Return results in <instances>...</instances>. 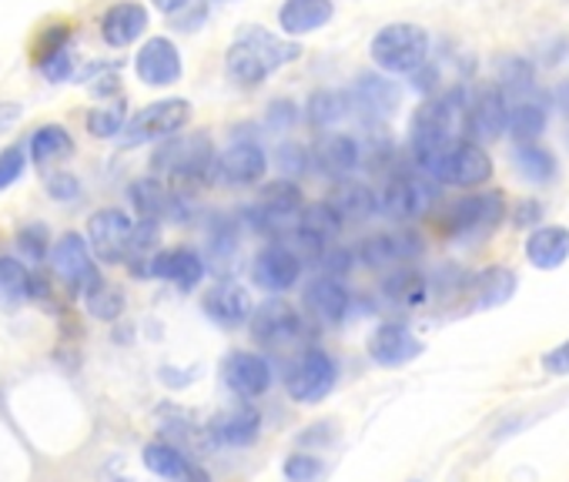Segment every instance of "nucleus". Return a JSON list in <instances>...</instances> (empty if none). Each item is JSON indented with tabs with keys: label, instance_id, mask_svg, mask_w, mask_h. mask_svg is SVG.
Listing matches in <instances>:
<instances>
[{
	"label": "nucleus",
	"instance_id": "obj_1",
	"mask_svg": "<svg viewBox=\"0 0 569 482\" xmlns=\"http://www.w3.org/2000/svg\"><path fill=\"white\" fill-rule=\"evenodd\" d=\"M302 58V48L296 41H284L268 34L264 28H244L224 58L228 78L241 88H254L264 78H271L274 71H281L284 64H292Z\"/></svg>",
	"mask_w": 569,
	"mask_h": 482
},
{
	"label": "nucleus",
	"instance_id": "obj_2",
	"mask_svg": "<svg viewBox=\"0 0 569 482\" xmlns=\"http://www.w3.org/2000/svg\"><path fill=\"white\" fill-rule=\"evenodd\" d=\"M462 118V91H449L442 98H429L409 124V144L416 161L422 164L426 158H432L436 151H442L446 144L456 141V128Z\"/></svg>",
	"mask_w": 569,
	"mask_h": 482
},
{
	"label": "nucleus",
	"instance_id": "obj_3",
	"mask_svg": "<svg viewBox=\"0 0 569 482\" xmlns=\"http://www.w3.org/2000/svg\"><path fill=\"white\" fill-rule=\"evenodd\" d=\"M422 168L432 181L456 184V188H476L492 178V158L486 154V148H479L476 141H459V138L446 144L442 151H436L432 158H426Z\"/></svg>",
	"mask_w": 569,
	"mask_h": 482
},
{
	"label": "nucleus",
	"instance_id": "obj_4",
	"mask_svg": "<svg viewBox=\"0 0 569 482\" xmlns=\"http://www.w3.org/2000/svg\"><path fill=\"white\" fill-rule=\"evenodd\" d=\"M429 58V34L419 24H389L372 38V61L386 74H419Z\"/></svg>",
	"mask_w": 569,
	"mask_h": 482
},
{
	"label": "nucleus",
	"instance_id": "obj_5",
	"mask_svg": "<svg viewBox=\"0 0 569 482\" xmlns=\"http://www.w3.org/2000/svg\"><path fill=\"white\" fill-rule=\"evenodd\" d=\"M214 161L218 158L208 134H174L154 151L151 168L174 181H198L214 168Z\"/></svg>",
	"mask_w": 569,
	"mask_h": 482
},
{
	"label": "nucleus",
	"instance_id": "obj_6",
	"mask_svg": "<svg viewBox=\"0 0 569 482\" xmlns=\"http://www.w3.org/2000/svg\"><path fill=\"white\" fill-rule=\"evenodd\" d=\"M506 214V201L499 191H479V194H466L459 201H452L446 208V214L439 218V228L452 238H469V234H482L492 231Z\"/></svg>",
	"mask_w": 569,
	"mask_h": 482
},
{
	"label": "nucleus",
	"instance_id": "obj_7",
	"mask_svg": "<svg viewBox=\"0 0 569 482\" xmlns=\"http://www.w3.org/2000/svg\"><path fill=\"white\" fill-rule=\"evenodd\" d=\"M188 121H191V104L188 101H181V98L154 101V104L141 108L128 121V128L121 134V144L138 148V144H148V141H158V138H174Z\"/></svg>",
	"mask_w": 569,
	"mask_h": 482
},
{
	"label": "nucleus",
	"instance_id": "obj_8",
	"mask_svg": "<svg viewBox=\"0 0 569 482\" xmlns=\"http://www.w3.org/2000/svg\"><path fill=\"white\" fill-rule=\"evenodd\" d=\"M51 265H54V275L74 292V295H88L101 285V275L94 269V259H91V245L78 234V231H68L58 238V245L51 252Z\"/></svg>",
	"mask_w": 569,
	"mask_h": 482
},
{
	"label": "nucleus",
	"instance_id": "obj_9",
	"mask_svg": "<svg viewBox=\"0 0 569 482\" xmlns=\"http://www.w3.org/2000/svg\"><path fill=\"white\" fill-rule=\"evenodd\" d=\"M131 238H134V221L121 208H101L88 221V245L108 265H118L131 255Z\"/></svg>",
	"mask_w": 569,
	"mask_h": 482
},
{
	"label": "nucleus",
	"instance_id": "obj_10",
	"mask_svg": "<svg viewBox=\"0 0 569 482\" xmlns=\"http://www.w3.org/2000/svg\"><path fill=\"white\" fill-rule=\"evenodd\" d=\"M432 204H436V184L426 178H416V174L392 178L379 194V211L396 221H416V218L429 214Z\"/></svg>",
	"mask_w": 569,
	"mask_h": 482
},
{
	"label": "nucleus",
	"instance_id": "obj_11",
	"mask_svg": "<svg viewBox=\"0 0 569 482\" xmlns=\"http://www.w3.org/2000/svg\"><path fill=\"white\" fill-rule=\"evenodd\" d=\"M336 375H339V372H336L332 355L322 352V349H309V352L292 365V372H289V395H292L296 402L312 405V402L326 399V395L336 389Z\"/></svg>",
	"mask_w": 569,
	"mask_h": 482
},
{
	"label": "nucleus",
	"instance_id": "obj_12",
	"mask_svg": "<svg viewBox=\"0 0 569 482\" xmlns=\"http://www.w3.org/2000/svg\"><path fill=\"white\" fill-rule=\"evenodd\" d=\"M251 275L264 292H289L302 275V259L289 245H264L251 265Z\"/></svg>",
	"mask_w": 569,
	"mask_h": 482
},
{
	"label": "nucleus",
	"instance_id": "obj_13",
	"mask_svg": "<svg viewBox=\"0 0 569 482\" xmlns=\"http://www.w3.org/2000/svg\"><path fill=\"white\" fill-rule=\"evenodd\" d=\"M251 335H254V342H261L268 349L271 345H289V342H296L302 335V319H299V312L292 305H284L281 299H271L254 312Z\"/></svg>",
	"mask_w": 569,
	"mask_h": 482
},
{
	"label": "nucleus",
	"instance_id": "obj_14",
	"mask_svg": "<svg viewBox=\"0 0 569 482\" xmlns=\"http://www.w3.org/2000/svg\"><path fill=\"white\" fill-rule=\"evenodd\" d=\"M134 71L144 84L151 88H168L181 78V54L174 48V41L168 38H151L141 44L138 58H134Z\"/></svg>",
	"mask_w": 569,
	"mask_h": 482
},
{
	"label": "nucleus",
	"instance_id": "obj_15",
	"mask_svg": "<svg viewBox=\"0 0 569 482\" xmlns=\"http://www.w3.org/2000/svg\"><path fill=\"white\" fill-rule=\"evenodd\" d=\"M221 375H224V385L241 399H254L271 389V365L258 352H231L224 359Z\"/></svg>",
	"mask_w": 569,
	"mask_h": 482
},
{
	"label": "nucleus",
	"instance_id": "obj_16",
	"mask_svg": "<svg viewBox=\"0 0 569 482\" xmlns=\"http://www.w3.org/2000/svg\"><path fill=\"white\" fill-rule=\"evenodd\" d=\"M148 275L168 279V282H174L181 292H191V289H198V282L204 279V262H201V255L191 252V249H168V252H158V255L148 262Z\"/></svg>",
	"mask_w": 569,
	"mask_h": 482
},
{
	"label": "nucleus",
	"instance_id": "obj_17",
	"mask_svg": "<svg viewBox=\"0 0 569 482\" xmlns=\"http://www.w3.org/2000/svg\"><path fill=\"white\" fill-rule=\"evenodd\" d=\"M422 352V342L399 322H386L369 339V355L379 365H406Z\"/></svg>",
	"mask_w": 569,
	"mask_h": 482
},
{
	"label": "nucleus",
	"instance_id": "obj_18",
	"mask_svg": "<svg viewBox=\"0 0 569 482\" xmlns=\"http://www.w3.org/2000/svg\"><path fill=\"white\" fill-rule=\"evenodd\" d=\"M208 429H211V439L221 445H251L261 432V415L254 405L238 402V405L218 412Z\"/></svg>",
	"mask_w": 569,
	"mask_h": 482
},
{
	"label": "nucleus",
	"instance_id": "obj_19",
	"mask_svg": "<svg viewBox=\"0 0 569 482\" xmlns=\"http://www.w3.org/2000/svg\"><path fill=\"white\" fill-rule=\"evenodd\" d=\"M214 171L228 181V184H254L264 171H268V158L258 144L251 141H234L218 161Z\"/></svg>",
	"mask_w": 569,
	"mask_h": 482
},
{
	"label": "nucleus",
	"instance_id": "obj_20",
	"mask_svg": "<svg viewBox=\"0 0 569 482\" xmlns=\"http://www.w3.org/2000/svg\"><path fill=\"white\" fill-rule=\"evenodd\" d=\"M144 465L154 472V475H161V479H168V482H208V472L201 469V465H194L181 449H174V445H168V442H151V445H144Z\"/></svg>",
	"mask_w": 569,
	"mask_h": 482
},
{
	"label": "nucleus",
	"instance_id": "obj_21",
	"mask_svg": "<svg viewBox=\"0 0 569 482\" xmlns=\"http://www.w3.org/2000/svg\"><path fill=\"white\" fill-rule=\"evenodd\" d=\"M302 218V191L292 181H271L261 191V204H258V218H251L254 224H284Z\"/></svg>",
	"mask_w": 569,
	"mask_h": 482
},
{
	"label": "nucleus",
	"instance_id": "obj_22",
	"mask_svg": "<svg viewBox=\"0 0 569 482\" xmlns=\"http://www.w3.org/2000/svg\"><path fill=\"white\" fill-rule=\"evenodd\" d=\"M312 158H316L319 171H326L332 178H349L362 161V148L352 134H322L316 141Z\"/></svg>",
	"mask_w": 569,
	"mask_h": 482
},
{
	"label": "nucleus",
	"instance_id": "obj_23",
	"mask_svg": "<svg viewBox=\"0 0 569 482\" xmlns=\"http://www.w3.org/2000/svg\"><path fill=\"white\" fill-rule=\"evenodd\" d=\"M336 14L332 0H284L281 11H278V24L284 34H312L319 28H326Z\"/></svg>",
	"mask_w": 569,
	"mask_h": 482
},
{
	"label": "nucleus",
	"instance_id": "obj_24",
	"mask_svg": "<svg viewBox=\"0 0 569 482\" xmlns=\"http://www.w3.org/2000/svg\"><path fill=\"white\" fill-rule=\"evenodd\" d=\"M422 252V241L419 234L412 231H396V234H372L362 241V262L379 269V265H389V262H402V259H416Z\"/></svg>",
	"mask_w": 569,
	"mask_h": 482
},
{
	"label": "nucleus",
	"instance_id": "obj_25",
	"mask_svg": "<svg viewBox=\"0 0 569 482\" xmlns=\"http://www.w3.org/2000/svg\"><path fill=\"white\" fill-rule=\"evenodd\" d=\"M131 204L138 208L141 218L158 221V218H184V204L178 194H171L158 178H141L131 184Z\"/></svg>",
	"mask_w": 569,
	"mask_h": 482
},
{
	"label": "nucleus",
	"instance_id": "obj_26",
	"mask_svg": "<svg viewBox=\"0 0 569 482\" xmlns=\"http://www.w3.org/2000/svg\"><path fill=\"white\" fill-rule=\"evenodd\" d=\"M349 302L352 299H349L346 285L332 275H322L306 289V309L326 325H339L349 312Z\"/></svg>",
	"mask_w": 569,
	"mask_h": 482
},
{
	"label": "nucleus",
	"instance_id": "obj_27",
	"mask_svg": "<svg viewBox=\"0 0 569 482\" xmlns=\"http://www.w3.org/2000/svg\"><path fill=\"white\" fill-rule=\"evenodd\" d=\"M339 231H342V218H339V211H336L332 204H326V201L309 204V208L302 211L299 224H296L299 241H302L306 249H312V252H326V249H329V241H332Z\"/></svg>",
	"mask_w": 569,
	"mask_h": 482
},
{
	"label": "nucleus",
	"instance_id": "obj_28",
	"mask_svg": "<svg viewBox=\"0 0 569 482\" xmlns=\"http://www.w3.org/2000/svg\"><path fill=\"white\" fill-rule=\"evenodd\" d=\"M526 259L542 272L559 269L569 259V228H562V224L536 228L526 241Z\"/></svg>",
	"mask_w": 569,
	"mask_h": 482
},
{
	"label": "nucleus",
	"instance_id": "obj_29",
	"mask_svg": "<svg viewBox=\"0 0 569 482\" xmlns=\"http://www.w3.org/2000/svg\"><path fill=\"white\" fill-rule=\"evenodd\" d=\"M148 28V11L134 0H124V4H114L104 21H101V38L111 44V48H128L134 44Z\"/></svg>",
	"mask_w": 569,
	"mask_h": 482
},
{
	"label": "nucleus",
	"instance_id": "obj_30",
	"mask_svg": "<svg viewBox=\"0 0 569 482\" xmlns=\"http://www.w3.org/2000/svg\"><path fill=\"white\" fill-rule=\"evenodd\" d=\"M509 121V104H506V94L502 88H492L486 91L466 114V131L476 138V141H489L496 138Z\"/></svg>",
	"mask_w": 569,
	"mask_h": 482
},
{
	"label": "nucleus",
	"instance_id": "obj_31",
	"mask_svg": "<svg viewBox=\"0 0 569 482\" xmlns=\"http://www.w3.org/2000/svg\"><path fill=\"white\" fill-rule=\"evenodd\" d=\"M204 312L221 325H241L251 315V295L238 282H221L204 295Z\"/></svg>",
	"mask_w": 569,
	"mask_h": 482
},
{
	"label": "nucleus",
	"instance_id": "obj_32",
	"mask_svg": "<svg viewBox=\"0 0 569 482\" xmlns=\"http://www.w3.org/2000/svg\"><path fill=\"white\" fill-rule=\"evenodd\" d=\"M349 101L359 104L366 114H376V118H379V114H392V108L399 104V88H396L392 81L379 78V74H362V78L352 84Z\"/></svg>",
	"mask_w": 569,
	"mask_h": 482
},
{
	"label": "nucleus",
	"instance_id": "obj_33",
	"mask_svg": "<svg viewBox=\"0 0 569 482\" xmlns=\"http://www.w3.org/2000/svg\"><path fill=\"white\" fill-rule=\"evenodd\" d=\"M31 295H34L31 272L18 259H11V255L0 259V309H4V312H18L21 305L31 302Z\"/></svg>",
	"mask_w": 569,
	"mask_h": 482
},
{
	"label": "nucleus",
	"instance_id": "obj_34",
	"mask_svg": "<svg viewBox=\"0 0 569 482\" xmlns=\"http://www.w3.org/2000/svg\"><path fill=\"white\" fill-rule=\"evenodd\" d=\"M329 204L339 211L342 221H366L379 211V194L359 181H342Z\"/></svg>",
	"mask_w": 569,
	"mask_h": 482
},
{
	"label": "nucleus",
	"instance_id": "obj_35",
	"mask_svg": "<svg viewBox=\"0 0 569 482\" xmlns=\"http://www.w3.org/2000/svg\"><path fill=\"white\" fill-rule=\"evenodd\" d=\"M516 272H509L506 265H489L479 279H476V305L479 309H496V305H502V302H509L512 299V292H516Z\"/></svg>",
	"mask_w": 569,
	"mask_h": 482
},
{
	"label": "nucleus",
	"instance_id": "obj_36",
	"mask_svg": "<svg viewBox=\"0 0 569 482\" xmlns=\"http://www.w3.org/2000/svg\"><path fill=\"white\" fill-rule=\"evenodd\" d=\"M542 128H546V108H539L536 101H519L509 108L506 131L516 144H536Z\"/></svg>",
	"mask_w": 569,
	"mask_h": 482
},
{
	"label": "nucleus",
	"instance_id": "obj_37",
	"mask_svg": "<svg viewBox=\"0 0 569 482\" xmlns=\"http://www.w3.org/2000/svg\"><path fill=\"white\" fill-rule=\"evenodd\" d=\"M71 151H74V141H71V134L61 124H44L31 138V158L41 168L51 164V161H58V158H68Z\"/></svg>",
	"mask_w": 569,
	"mask_h": 482
},
{
	"label": "nucleus",
	"instance_id": "obj_38",
	"mask_svg": "<svg viewBox=\"0 0 569 482\" xmlns=\"http://www.w3.org/2000/svg\"><path fill=\"white\" fill-rule=\"evenodd\" d=\"M382 289H386L389 302L406 305V309H416V305H422L429 299V282L419 272H412V269H399L396 275L386 279Z\"/></svg>",
	"mask_w": 569,
	"mask_h": 482
},
{
	"label": "nucleus",
	"instance_id": "obj_39",
	"mask_svg": "<svg viewBox=\"0 0 569 482\" xmlns=\"http://www.w3.org/2000/svg\"><path fill=\"white\" fill-rule=\"evenodd\" d=\"M512 161H516V171L532 184H546L556 174V158L539 144H519Z\"/></svg>",
	"mask_w": 569,
	"mask_h": 482
},
{
	"label": "nucleus",
	"instance_id": "obj_40",
	"mask_svg": "<svg viewBox=\"0 0 569 482\" xmlns=\"http://www.w3.org/2000/svg\"><path fill=\"white\" fill-rule=\"evenodd\" d=\"M349 94H339V91H316L306 104V114L316 128H326V124H336L346 108H349Z\"/></svg>",
	"mask_w": 569,
	"mask_h": 482
},
{
	"label": "nucleus",
	"instance_id": "obj_41",
	"mask_svg": "<svg viewBox=\"0 0 569 482\" xmlns=\"http://www.w3.org/2000/svg\"><path fill=\"white\" fill-rule=\"evenodd\" d=\"M88 299V315L91 319H101V322H114L121 312H124V295H121V289H114V285H98L94 292H88L84 295Z\"/></svg>",
	"mask_w": 569,
	"mask_h": 482
},
{
	"label": "nucleus",
	"instance_id": "obj_42",
	"mask_svg": "<svg viewBox=\"0 0 569 482\" xmlns=\"http://www.w3.org/2000/svg\"><path fill=\"white\" fill-rule=\"evenodd\" d=\"M128 124H124V104L118 101V104H104V108H94L91 114H88V131L94 134V138H114V134H121Z\"/></svg>",
	"mask_w": 569,
	"mask_h": 482
},
{
	"label": "nucleus",
	"instance_id": "obj_43",
	"mask_svg": "<svg viewBox=\"0 0 569 482\" xmlns=\"http://www.w3.org/2000/svg\"><path fill=\"white\" fill-rule=\"evenodd\" d=\"M322 472H326L322 459L306 455V452H296V455H289V462H284V479L289 482H319Z\"/></svg>",
	"mask_w": 569,
	"mask_h": 482
},
{
	"label": "nucleus",
	"instance_id": "obj_44",
	"mask_svg": "<svg viewBox=\"0 0 569 482\" xmlns=\"http://www.w3.org/2000/svg\"><path fill=\"white\" fill-rule=\"evenodd\" d=\"M24 168H28V158H24L21 144H11V148L0 151V191L11 188L24 174Z\"/></svg>",
	"mask_w": 569,
	"mask_h": 482
},
{
	"label": "nucleus",
	"instance_id": "obj_45",
	"mask_svg": "<svg viewBox=\"0 0 569 482\" xmlns=\"http://www.w3.org/2000/svg\"><path fill=\"white\" fill-rule=\"evenodd\" d=\"M18 245H21V252H24L31 262H41L44 252H48V228H44V224H28V228L18 234Z\"/></svg>",
	"mask_w": 569,
	"mask_h": 482
},
{
	"label": "nucleus",
	"instance_id": "obj_46",
	"mask_svg": "<svg viewBox=\"0 0 569 482\" xmlns=\"http://www.w3.org/2000/svg\"><path fill=\"white\" fill-rule=\"evenodd\" d=\"M48 194L58 198V201H74V198H81V184H78L74 174H51Z\"/></svg>",
	"mask_w": 569,
	"mask_h": 482
},
{
	"label": "nucleus",
	"instance_id": "obj_47",
	"mask_svg": "<svg viewBox=\"0 0 569 482\" xmlns=\"http://www.w3.org/2000/svg\"><path fill=\"white\" fill-rule=\"evenodd\" d=\"M41 71H44L54 84L68 81V78H71V54H68V51H61V54L44 58V61H41Z\"/></svg>",
	"mask_w": 569,
	"mask_h": 482
},
{
	"label": "nucleus",
	"instance_id": "obj_48",
	"mask_svg": "<svg viewBox=\"0 0 569 482\" xmlns=\"http://www.w3.org/2000/svg\"><path fill=\"white\" fill-rule=\"evenodd\" d=\"M542 365H546V372H552V375H569V339H566L562 345H556V349L542 359Z\"/></svg>",
	"mask_w": 569,
	"mask_h": 482
},
{
	"label": "nucleus",
	"instance_id": "obj_49",
	"mask_svg": "<svg viewBox=\"0 0 569 482\" xmlns=\"http://www.w3.org/2000/svg\"><path fill=\"white\" fill-rule=\"evenodd\" d=\"M21 114H24L21 104H0V131H8L11 124H18Z\"/></svg>",
	"mask_w": 569,
	"mask_h": 482
},
{
	"label": "nucleus",
	"instance_id": "obj_50",
	"mask_svg": "<svg viewBox=\"0 0 569 482\" xmlns=\"http://www.w3.org/2000/svg\"><path fill=\"white\" fill-rule=\"evenodd\" d=\"M151 4L158 11H164V14H178V11H184L191 4V0H151Z\"/></svg>",
	"mask_w": 569,
	"mask_h": 482
},
{
	"label": "nucleus",
	"instance_id": "obj_51",
	"mask_svg": "<svg viewBox=\"0 0 569 482\" xmlns=\"http://www.w3.org/2000/svg\"><path fill=\"white\" fill-rule=\"evenodd\" d=\"M559 98H562V111H569V88H562Z\"/></svg>",
	"mask_w": 569,
	"mask_h": 482
}]
</instances>
